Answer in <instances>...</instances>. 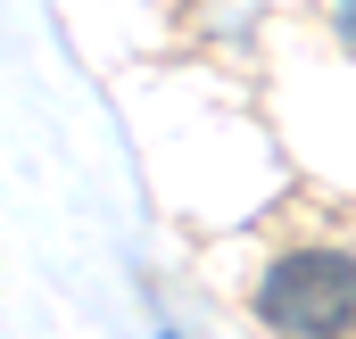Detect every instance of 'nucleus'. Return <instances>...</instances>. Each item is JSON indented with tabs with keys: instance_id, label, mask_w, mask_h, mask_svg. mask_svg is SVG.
I'll return each instance as SVG.
<instances>
[{
	"instance_id": "nucleus-2",
	"label": "nucleus",
	"mask_w": 356,
	"mask_h": 339,
	"mask_svg": "<svg viewBox=\"0 0 356 339\" xmlns=\"http://www.w3.org/2000/svg\"><path fill=\"white\" fill-rule=\"evenodd\" d=\"M348 33H356V8H348Z\"/></svg>"
},
{
	"instance_id": "nucleus-1",
	"label": "nucleus",
	"mask_w": 356,
	"mask_h": 339,
	"mask_svg": "<svg viewBox=\"0 0 356 339\" xmlns=\"http://www.w3.org/2000/svg\"><path fill=\"white\" fill-rule=\"evenodd\" d=\"M257 315L273 331H348L356 323V256L332 249H298L282 256L257 290Z\"/></svg>"
}]
</instances>
